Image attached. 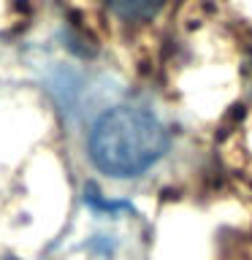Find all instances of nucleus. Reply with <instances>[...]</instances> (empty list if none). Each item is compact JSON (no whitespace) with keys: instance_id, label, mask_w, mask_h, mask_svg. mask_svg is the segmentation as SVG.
I'll return each instance as SVG.
<instances>
[{"instance_id":"f257e3e1","label":"nucleus","mask_w":252,"mask_h":260,"mask_svg":"<svg viewBox=\"0 0 252 260\" xmlns=\"http://www.w3.org/2000/svg\"><path fill=\"white\" fill-rule=\"evenodd\" d=\"M168 149V130L152 111L117 106L89 133V157L103 174L128 179L152 168Z\"/></svg>"},{"instance_id":"f03ea898","label":"nucleus","mask_w":252,"mask_h":260,"mask_svg":"<svg viewBox=\"0 0 252 260\" xmlns=\"http://www.w3.org/2000/svg\"><path fill=\"white\" fill-rule=\"evenodd\" d=\"M106 8L125 22H141L163 6V0H103Z\"/></svg>"}]
</instances>
